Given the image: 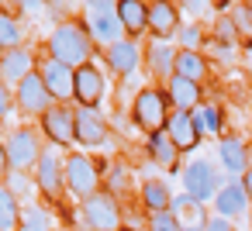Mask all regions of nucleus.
<instances>
[{
    "label": "nucleus",
    "mask_w": 252,
    "mask_h": 231,
    "mask_svg": "<svg viewBox=\"0 0 252 231\" xmlns=\"http://www.w3.org/2000/svg\"><path fill=\"white\" fill-rule=\"evenodd\" d=\"M149 73L166 76V80L176 73V49L169 42H152L149 45Z\"/></svg>",
    "instance_id": "25"
},
{
    "label": "nucleus",
    "mask_w": 252,
    "mask_h": 231,
    "mask_svg": "<svg viewBox=\"0 0 252 231\" xmlns=\"http://www.w3.org/2000/svg\"><path fill=\"white\" fill-rule=\"evenodd\" d=\"M235 38H238L235 21H231V18H218V21H214V42H221V45H235Z\"/></svg>",
    "instance_id": "33"
},
{
    "label": "nucleus",
    "mask_w": 252,
    "mask_h": 231,
    "mask_svg": "<svg viewBox=\"0 0 252 231\" xmlns=\"http://www.w3.org/2000/svg\"><path fill=\"white\" fill-rule=\"evenodd\" d=\"M149 231H180V224H176L173 210H159L149 217Z\"/></svg>",
    "instance_id": "36"
},
{
    "label": "nucleus",
    "mask_w": 252,
    "mask_h": 231,
    "mask_svg": "<svg viewBox=\"0 0 252 231\" xmlns=\"http://www.w3.org/2000/svg\"><path fill=\"white\" fill-rule=\"evenodd\" d=\"M7 114H11V90H7V83H0V121Z\"/></svg>",
    "instance_id": "39"
},
{
    "label": "nucleus",
    "mask_w": 252,
    "mask_h": 231,
    "mask_svg": "<svg viewBox=\"0 0 252 231\" xmlns=\"http://www.w3.org/2000/svg\"><path fill=\"white\" fill-rule=\"evenodd\" d=\"M169 114H173V111H169V97H166L162 90H156V87L138 90V93H135V100H131V121H135L145 135L166 131Z\"/></svg>",
    "instance_id": "2"
},
{
    "label": "nucleus",
    "mask_w": 252,
    "mask_h": 231,
    "mask_svg": "<svg viewBox=\"0 0 252 231\" xmlns=\"http://www.w3.org/2000/svg\"><path fill=\"white\" fill-rule=\"evenodd\" d=\"M218 162H221V173H224L228 179H242V176L249 173V166H252L249 145H245L238 135H224V138L218 142Z\"/></svg>",
    "instance_id": "9"
},
{
    "label": "nucleus",
    "mask_w": 252,
    "mask_h": 231,
    "mask_svg": "<svg viewBox=\"0 0 252 231\" xmlns=\"http://www.w3.org/2000/svg\"><path fill=\"white\" fill-rule=\"evenodd\" d=\"M63 179H66V166L56 159V152H42V159L35 166V186L56 200L63 193Z\"/></svg>",
    "instance_id": "16"
},
{
    "label": "nucleus",
    "mask_w": 252,
    "mask_h": 231,
    "mask_svg": "<svg viewBox=\"0 0 252 231\" xmlns=\"http://www.w3.org/2000/svg\"><path fill=\"white\" fill-rule=\"evenodd\" d=\"M242 186H245V193H249V200H252V166H249V173L242 176Z\"/></svg>",
    "instance_id": "42"
},
{
    "label": "nucleus",
    "mask_w": 252,
    "mask_h": 231,
    "mask_svg": "<svg viewBox=\"0 0 252 231\" xmlns=\"http://www.w3.org/2000/svg\"><path fill=\"white\" fill-rule=\"evenodd\" d=\"M42 131L49 135L52 145H69L76 138V111L56 104L49 114H42Z\"/></svg>",
    "instance_id": "13"
},
{
    "label": "nucleus",
    "mask_w": 252,
    "mask_h": 231,
    "mask_svg": "<svg viewBox=\"0 0 252 231\" xmlns=\"http://www.w3.org/2000/svg\"><path fill=\"white\" fill-rule=\"evenodd\" d=\"M169 210H173L180 231H207V221H211L207 217V203H200V200H193L187 193H176Z\"/></svg>",
    "instance_id": "15"
},
{
    "label": "nucleus",
    "mask_w": 252,
    "mask_h": 231,
    "mask_svg": "<svg viewBox=\"0 0 252 231\" xmlns=\"http://www.w3.org/2000/svg\"><path fill=\"white\" fill-rule=\"evenodd\" d=\"M0 56H4V52H0Z\"/></svg>",
    "instance_id": "44"
},
{
    "label": "nucleus",
    "mask_w": 252,
    "mask_h": 231,
    "mask_svg": "<svg viewBox=\"0 0 252 231\" xmlns=\"http://www.w3.org/2000/svg\"><path fill=\"white\" fill-rule=\"evenodd\" d=\"M118 21L125 28V38H138L149 28V4H142V0H118Z\"/></svg>",
    "instance_id": "22"
},
{
    "label": "nucleus",
    "mask_w": 252,
    "mask_h": 231,
    "mask_svg": "<svg viewBox=\"0 0 252 231\" xmlns=\"http://www.w3.org/2000/svg\"><path fill=\"white\" fill-rule=\"evenodd\" d=\"M138 193H142V203H145L149 214H159V210H169L173 207V190L162 179H145Z\"/></svg>",
    "instance_id": "24"
},
{
    "label": "nucleus",
    "mask_w": 252,
    "mask_h": 231,
    "mask_svg": "<svg viewBox=\"0 0 252 231\" xmlns=\"http://www.w3.org/2000/svg\"><path fill=\"white\" fill-rule=\"evenodd\" d=\"M14 104H18L21 111H28V114H49V111L56 107V100H52V93H49V87H45V80H42L38 73H32V76H25V80L18 83Z\"/></svg>",
    "instance_id": "8"
},
{
    "label": "nucleus",
    "mask_w": 252,
    "mask_h": 231,
    "mask_svg": "<svg viewBox=\"0 0 252 231\" xmlns=\"http://www.w3.org/2000/svg\"><path fill=\"white\" fill-rule=\"evenodd\" d=\"M107 121L97 107H76V142H83L87 148H97L107 142Z\"/></svg>",
    "instance_id": "14"
},
{
    "label": "nucleus",
    "mask_w": 252,
    "mask_h": 231,
    "mask_svg": "<svg viewBox=\"0 0 252 231\" xmlns=\"http://www.w3.org/2000/svg\"><path fill=\"white\" fill-rule=\"evenodd\" d=\"M11 49H21V25L0 11V52H11Z\"/></svg>",
    "instance_id": "30"
},
{
    "label": "nucleus",
    "mask_w": 252,
    "mask_h": 231,
    "mask_svg": "<svg viewBox=\"0 0 252 231\" xmlns=\"http://www.w3.org/2000/svg\"><path fill=\"white\" fill-rule=\"evenodd\" d=\"M7 190H11L14 197H28V193H32V179H28V173L11 169V176H7Z\"/></svg>",
    "instance_id": "34"
},
{
    "label": "nucleus",
    "mask_w": 252,
    "mask_h": 231,
    "mask_svg": "<svg viewBox=\"0 0 252 231\" xmlns=\"http://www.w3.org/2000/svg\"><path fill=\"white\" fill-rule=\"evenodd\" d=\"M7 159H11V169H18V173L35 169L38 159H42L38 131H32V128H18V131L11 135V142H7Z\"/></svg>",
    "instance_id": "7"
},
{
    "label": "nucleus",
    "mask_w": 252,
    "mask_h": 231,
    "mask_svg": "<svg viewBox=\"0 0 252 231\" xmlns=\"http://www.w3.org/2000/svg\"><path fill=\"white\" fill-rule=\"evenodd\" d=\"M38 76L45 80L52 100H63L66 104L69 97H76V69H69V66L56 62V59H45L42 69H38Z\"/></svg>",
    "instance_id": "11"
},
{
    "label": "nucleus",
    "mask_w": 252,
    "mask_h": 231,
    "mask_svg": "<svg viewBox=\"0 0 252 231\" xmlns=\"http://www.w3.org/2000/svg\"><path fill=\"white\" fill-rule=\"evenodd\" d=\"M7 169H11V159H7V145L0 142V176H4Z\"/></svg>",
    "instance_id": "41"
},
{
    "label": "nucleus",
    "mask_w": 252,
    "mask_h": 231,
    "mask_svg": "<svg viewBox=\"0 0 252 231\" xmlns=\"http://www.w3.org/2000/svg\"><path fill=\"white\" fill-rule=\"evenodd\" d=\"M176 76H183V80H193V83H200L204 76H207V56L204 52H176Z\"/></svg>",
    "instance_id": "26"
},
{
    "label": "nucleus",
    "mask_w": 252,
    "mask_h": 231,
    "mask_svg": "<svg viewBox=\"0 0 252 231\" xmlns=\"http://www.w3.org/2000/svg\"><path fill=\"white\" fill-rule=\"evenodd\" d=\"M176 7H180V14H183V11H187V14H197V18H200V14H211V4H200V0H193V4H176Z\"/></svg>",
    "instance_id": "38"
},
{
    "label": "nucleus",
    "mask_w": 252,
    "mask_h": 231,
    "mask_svg": "<svg viewBox=\"0 0 252 231\" xmlns=\"http://www.w3.org/2000/svg\"><path fill=\"white\" fill-rule=\"evenodd\" d=\"M207 231H235V224H231V221H224V217H218V214H214V217H211V221H207Z\"/></svg>",
    "instance_id": "40"
},
{
    "label": "nucleus",
    "mask_w": 252,
    "mask_h": 231,
    "mask_svg": "<svg viewBox=\"0 0 252 231\" xmlns=\"http://www.w3.org/2000/svg\"><path fill=\"white\" fill-rule=\"evenodd\" d=\"M83 224L90 231H121V207L111 193H94L83 200Z\"/></svg>",
    "instance_id": "5"
},
{
    "label": "nucleus",
    "mask_w": 252,
    "mask_h": 231,
    "mask_svg": "<svg viewBox=\"0 0 252 231\" xmlns=\"http://www.w3.org/2000/svg\"><path fill=\"white\" fill-rule=\"evenodd\" d=\"M149 162H156V166H162V169H169V173L180 169V152H176V145L169 142L166 131L149 135Z\"/></svg>",
    "instance_id": "23"
},
{
    "label": "nucleus",
    "mask_w": 252,
    "mask_h": 231,
    "mask_svg": "<svg viewBox=\"0 0 252 231\" xmlns=\"http://www.w3.org/2000/svg\"><path fill=\"white\" fill-rule=\"evenodd\" d=\"M166 135L176 145V152H193L200 145V135L193 128V114L190 111H173L169 114V124H166Z\"/></svg>",
    "instance_id": "18"
},
{
    "label": "nucleus",
    "mask_w": 252,
    "mask_h": 231,
    "mask_svg": "<svg viewBox=\"0 0 252 231\" xmlns=\"http://www.w3.org/2000/svg\"><path fill=\"white\" fill-rule=\"evenodd\" d=\"M66 186L76 200H90L94 193H100V173L87 155H69L66 159Z\"/></svg>",
    "instance_id": "6"
},
{
    "label": "nucleus",
    "mask_w": 252,
    "mask_h": 231,
    "mask_svg": "<svg viewBox=\"0 0 252 231\" xmlns=\"http://www.w3.org/2000/svg\"><path fill=\"white\" fill-rule=\"evenodd\" d=\"M35 73V56L21 45V49H11V52H4L0 56V83H21L25 76H32Z\"/></svg>",
    "instance_id": "19"
},
{
    "label": "nucleus",
    "mask_w": 252,
    "mask_h": 231,
    "mask_svg": "<svg viewBox=\"0 0 252 231\" xmlns=\"http://www.w3.org/2000/svg\"><path fill=\"white\" fill-rule=\"evenodd\" d=\"M104 56H107V66H111L118 76H131V73L142 66V49H138L135 38H121V42L111 45Z\"/></svg>",
    "instance_id": "20"
},
{
    "label": "nucleus",
    "mask_w": 252,
    "mask_h": 231,
    "mask_svg": "<svg viewBox=\"0 0 252 231\" xmlns=\"http://www.w3.org/2000/svg\"><path fill=\"white\" fill-rule=\"evenodd\" d=\"M180 28H183V21H180V7H176V4H166V0L149 4V31L156 35V42L176 38Z\"/></svg>",
    "instance_id": "12"
},
{
    "label": "nucleus",
    "mask_w": 252,
    "mask_h": 231,
    "mask_svg": "<svg viewBox=\"0 0 252 231\" xmlns=\"http://www.w3.org/2000/svg\"><path fill=\"white\" fill-rule=\"evenodd\" d=\"M49 59L69 66V69H83L90 62V52H94V42L90 35L80 28V25H59L52 35H49Z\"/></svg>",
    "instance_id": "1"
},
{
    "label": "nucleus",
    "mask_w": 252,
    "mask_h": 231,
    "mask_svg": "<svg viewBox=\"0 0 252 231\" xmlns=\"http://www.w3.org/2000/svg\"><path fill=\"white\" fill-rule=\"evenodd\" d=\"M207 49H211V56H214V59H221V62H235V56H238V52H235V45H221V42H214V38L207 42Z\"/></svg>",
    "instance_id": "37"
},
{
    "label": "nucleus",
    "mask_w": 252,
    "mask_h": 231,
    "mask_svg": "<svg viewBox=\"0 0 252 231\" xmlns=\"http://www.w3.org/2000/svg\"><path fill=\"white\" fill-rule=\"evenodd\" d=\"M249 193H245V186H242V179H228L221 190H218V197H214V210H218V217H224V221H242L245 214H249Z\"/></svg>",
    "instance_id": "10"
},
{
    "label": "nucleus",
    "mask_w": 252,
    "mask_h": 231,
    "mask_svg": "<svg viewBox=\"0 0 252 231\" xmlns=\"http://www.w3.org/2000/svg\"><path fill=\"white\" fill-rule=\"evenodd\" d=\"M87 11V35H90V42L94 45H104V49H111V45H118L121 38H125V28H121V21H118V4H111V0H97V4H87L83 7Z\"/></svg>",
    "instance_id": "3"
},
{
    "label": "nucleus",
    "mask_w": 252,
    "mask_h": 231,
    "mask_svg": "<svg viewBox=\"0 0 252 231\" xmlns=\"http://www.w3.org/2000/svg\"><path fill=\"white\" fill-rule=\"evenodd\" d=\"M176 42H180L183 52H204V25L200 21H187L176 31Z\"/></svg>",
    "instance_id": "29"
},
{
    "label": "nucleus",
    "mask_w": 252,
    "mask_h": 231,
    "mask_svg": "<svg viewBox=\"0 0 252 231\" xmlns=\"http://www.w3.org/2000/svg\"><path fill=\"white\" fill-rule=\"evenodd\" d=\"M228 18L235 21V28H238V31L252 35V7H231V4H228Z\"/></svg>",
    "instance_id": "35"
},
{
    "label": "nucleus",
    "mask_w": 252,
    "mask_h": 231,
    "mask_svg": "<svg viewBox=\"0 0 252 231\" xmlns=\"http://www.w3.org/2000/svg\"><path fill=\"white\" fill-rule=\"evenodd\" d=\"M166 97H169V107H176V111H197L200 107V83L173 73L166 80Z\"/></svg>",
    "instance_id": "21"
},
{
    "label": "nucleus",
    "mask_w": 252,
    "mask_h": 231,
    "mask_svg": "<svg viewBox=\"0 0 252 231\" xmlns=\"http://www.w3.org/2000/svg\"><path fill=\"white\" fill-rule=\"evenodd\" d=\"M224 183H228V176H224L214 162H207V159H193V162H187V169H183V193L193 197V200H200V203L214 200Z\"/></svg>",
    "instance_id": "4"
},
{
    "label": "nucleus",
    "mask_w": 252,
    "mask_h": 231,
    "mask_svg": "<svg viewBox=\"0 0 252 231\" xmlns=\"http://www.w3.org/2000/svg\"><path fill=\"white\" fill-rule=\"evenodd\" d=\"M190 114H193V128H197L200 138L221 131V107H218V104H204V107H197V111H190Z\"/></svg>",
    "instance_id": "28"
},
{
    "label": "nucleus",
    "mask_w": 252,
    "mask_h": 231,
    "mask_svg": "<svg viewBox=\"0 0 252 231\" xmlns=\"http://www.w3.org/2000/svg\"><path fill=\"white\" fill-rule=\"evenodd\" d=\"M49 214L42 210V207H25L21 210V228L18 231H49Z\"/></svg>",
    "instance_id": "31"
},
{
    "label": "nucleus",
    "mask_w": 252,
    "mask_h": 231,
    "mask_svg": "<svg viewBox=\"0 0 252 231\" xmlns=\"http://www.w3.org/2000/svg\"><path fill=\"white\" fill-rule=\"evenodd\" d=\"M104 90H107V80H104V73L94 62H87L83 69H76V100H80V107H97V100L104 97Z\"/></svg>",
    "instance_id": "17"
},
{
    "label": "nucleus",
    "mask_w": 252,
    "mask_h": 231,
    "mask_svg": "<svg viewBox=\"0 0 252 231\" xmlns=\"http://www.w3.org/2000/svg\"><path fill=\"white\" fill-rule=\"evenodd\" d=\"M21 203L18 197L7 190V186H0V231H18L21 228Z\"/></svg>",
    "instance_id": "27"
},
{
    "label": "nucleus",
    "mask_w": 252,
    "mask_h": 231,
    "mask_svg": "<svg viewBox=\"0 0 252 231\" xmlns=\"http://www.w3.org/2000/svg\"><path fill=\"white\" fill-rule=\"evenodd\" d=\"M121 231H131V228H121Z\"/></svg>",
    "instance_id": "43"
},
{
    "label": "nucleus",
    "mask_w": 252,
    "mask_h": 231,
    "mask_svg": "<svg viewBox=\"0 0 252 231\" xmlns=\"http://www.w3.org/2000/svg\"><path fill=\"white\" fill-rule=\"evenodd\" d=\"M128 183H131L128 166H125V162H114V166H111V173H107V190H111V197L125 193V190H128Z\"/></svg>",
    "instance_id": "32"
}]
</instances>
